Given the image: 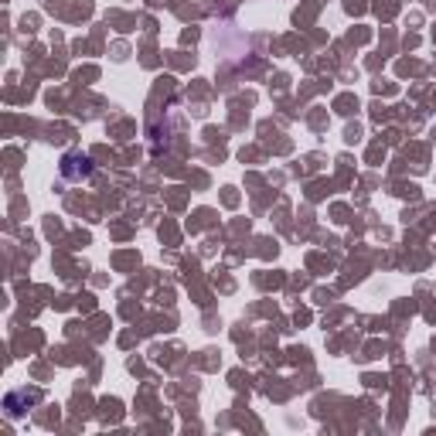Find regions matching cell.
<instances>
[{
    "label": "cell",
    "instance_id": "1",
    "mask_svg": "<svg viewBox=\"0 0 436 436\" xmlns=\"http://www.w3.org/2000/svg\"><path fill=\"white\" fill-rule=\"evenodd\" d=\"M62 174L69 181H82V177L92 174V161L82 157V154H65L62 157Z\"/></svg>",
    "mask_w": 436,
    "mask_h": 436
}]
</instances>
